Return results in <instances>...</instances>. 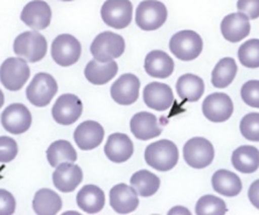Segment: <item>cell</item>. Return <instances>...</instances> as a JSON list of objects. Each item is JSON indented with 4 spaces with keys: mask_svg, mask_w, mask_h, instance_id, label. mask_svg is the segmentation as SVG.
Returning a JSON list of instances; mask_svg holds the SVG:
<instances>
[{
    "mask_svg": "<svg viewBox=\"0 0 259 215\" xmlns=\"http://www.w3.org/2000/svg\"><path fill=\"white\" fill-rule=\"evenodd\" d=\"M145 160L154 170L170 171L179 161V150L173 141L162 139L154 141L145 150Z\"/></svg>",
    "mask_w": 259,
    "mask_h": 215,
    "instance_id": "obj_1",
    "label": "cell"
},
{
    "mask_svg": "<svg viewBox=\"0 0 259 215\" xmlns=\"http://www.w3.org/2000/svg\"><path fill=\"white\" fill-rule=\"evenodd\" d=\"M14 53L28 62H39L47 54V40L36 30L21 33L15 38Z\"/></svg>",
    "mask_w": 259,
    "mask_h": 215,
    "instance_id": "obj_2",
    "label": "cell"
},
{
    "mask_svg": "<svg viewBox=\"0 0 259 215\" xmlns=\"http://www.w3.org/2000/svg\"><path fill=\"white\" fill-rule=\"evenodd\" d=\"M125 51V41L123 37L112 32H103L95 38L90 46V52L95 60L106 63L118 59Z\"/></svg>",
    "mask_w": 259,
    "mask_h": 215,
    "instance_id": "obj_3",
    "label": "cell"
},
{
    "mask_svg": "<svg viewBox=\"0 0 259 215\" xmlns=\"http://www.w3.org/2000/svg\"><path fill=\"white\" fill-rule=\"evenodd\" d=\"M169 49L179 60L192 61L200 56L203 49V41L194 30H181L172 37Z\"/></svg>",
    "mask_w": 259,
    "mask_h": 215,
    "instance_id": "obj_4",
    "label": "cell"
},
{
    "mask_svg": "<svg viewBox=\"0 0 259 215\" xmlns=\"http://www.w3.org/2000/svg\"><path fill=\"white\" fill-rule=\"evenodd\" d=\"M29 75L27 62L21 57H9L0 66V81L7 90H20L27 82Z\"/></svg>",
    "mask_w": 259,
    "mask_h": 215,
    "instance_id": "obj_5",
    "label": "cell"
},
{
    "mask_svg": "<svg viewBox=\"0 0 259 215\" xmlns=\"http://www.w3.org/2000/svg\"><path fill=\"white\" fill-rule=\"evenodd\" d=\"M58 93V83L52 75L47 73H39L34 76L26 90L27 99L35 106H46L52 102Z\"/></svg>",
    "mask_w": 259,
    "mask_h": 215,
    "instance_id": "obj_6",
    "label": "cell"
},
{
    "mask_svg": "<svg viewBox=\"0 0 259 215\" xmlns=\"http://www.w3.org/2000/svg\"><path fill=\"white\" fill-rule=\"evenodd\" d=\"M167 9L158 0H144L137 7L136 22L143 30H155L167 20Z\"/></svg>",
    "mask_w": 259,
    "mask_h": 215,
    "instance_id": "obj_7",
    "label": "cell"
},
{
    "mask_svg": "<svg viewBox=\"0 0 259 215\" xmlns=\"http://www.w3.org/2000/svg\"><path fill=\"white\" fill-rule=\"evenodd\" d=\"M215 150L212 144L203 137H194L184 147L185 161L193 168H204L212 163Z\"/></svg>",
    "mask_w": 259,
    "mask_h": 215,
    "instance_id": "obj_8",
    "label": "cell"
},
{
    "mask_svg": "<svg viewBox=\"0 0 259 215\" xmlns=\"http://www.w3.org/2000/svg\"><path fill=\"white\" fill-rule=\"evenodd\" d=\"M133 6L130 0H106L101 10L104 24L116 29H123L131 24Z\"/></svg>",
    "mask_w": 259,
    "mask_h": 215,
    "instance_id": "obj_9",
    "label": "cell"
},
{
    "mask_svg": "<svg viewBox=\"0 0 259 215\" xmlns=\"http://www.w3.org/2000/svg\"><path fill=\"white\" fill-rule=\"evenodd\" d=\"M82 47L79 41L70 34H61L52 44V56L59 66L69 67L79 60Z\"/></svg>",
    "mask_w": 259,
    "mask_h": 215,
    "instance_id": "obj_10",
    "label": "cell"
},
{
    "mask_svg": "<svg viewBox=\"0 0 259 215\" xmlns=\"http://www.w3.org/2000/svg\"><path fill=\"white\" fill-rule=\"evenodd\" d=\"M83 103L74 94H64L56 99L52 109L53 118L61 125H70L81 117Z\"/></svg>",
    "mask_w": 259,
    "mask_h": 215,
    "instance_id": "obj_11",
    "label": "cell"
},
{
    "mask_svg": "<svg viewBox=\"0 0 259 215\" xmlns=\"http://www.w3.org/2000/svg\"><path fill=\"white\" fill-rule=\"evenodd\" d=\"M202 113L208 121L223 123L231 117L234 113V104L227 94L215 93L204 98Z\"/></svg>",
    "mask_w": 259,
    "mask_h": 215,
    "instance_id": "obj_12",
    "label": "cell"
},
{
    "mask_svg": "<svg viewBox=\"0 0 259 215\" xmlns=\"http://www.w3.org/2000/svg\"><path fill=\"white\" fill-rule=\"evenodd\" d=\"M2 124L6 131L13 134H21L27 131L32 124V115L27 106L21 103H14L4 110Z\"/></svg>",
    "mask_w": 259,
    "mask_h": 215,
    "instance_id": "obj_13",
    "label": "cell"
},
{
    "mask_svg": "<svg viewBox=\"0 0 259 215\" xmlns=\"http://www.w3.org/2000/svg\"><path fill=\"white\" fill-rule=\"evenodd\" d=\"M140 81L133 74H124L111 86L110 94L120 105H131L139 97Z\"/></svg>",
    "mask_w": 259,
    "mask_h": 215,
    "instance_id": "obj_14",
    "label": "cell"
},
{
    "mask_svg": "<svg viewBox=\"0 0 259 215\" xmlns=\"http://www.w3.org/2000/svg\"><path fill=\"white\" fill-rule=\"evenodd\" d=\"M20 18L34 30L46 29L51 25L52 10L44 0H33L24 7Z\"/></svg>",
    "mask_w": 259,
    "mask_h": 215,
    "instance_id": "obj_15",
    "label": "cell"
},
{
    "mask_svg": "<svg viewBox=\"0 0 259 215\" xmlns=\"http://www.w3.org/2000/svg\"><path fill=\"white\" fill-rule=\"evenodd\" d=\"M110 205L113 210L119 214L135 212L139 206L138 193L132 186L126 184H118L110 191Z\"/></svg>",
    "mask_w": 259,
    "mask_h": 215,
    "instance_id": "obj_16",
    "label": "cell"
},
{
    "mask_svg": "<svg viewBox=\"0 0 259 215\" xmlns=\"http://www.w3.org/2000/svg\"><path fill=\"white\" fill-rule=\"evenodd\" d=\"M250 19L244 13L228 14L221 22V32L224 39L229 42H239L250 34Z\"/></svg>",
    "mask_w": 259,
    "mask_h": 215,
    "instance_id": "obj_17",
    "label": "cell"
},
{
    "mask_svg": "<svg viewBox=\"0 0 259 215\" xmlns=\"http://www.w3.org/2000/svg\"><path fill=\"white\" fill-rule=\"evenodd\" d=\"M103 138H104V129L100 123L95 121L81 123L74 132L75 143L83 151H89L100 147Z\"/></svg>",
    "mask_w": 259,
    "mask_h": 215,
    "instance_id": "obj_18",
    "label": "cell"
},
{
    "mask_svg": "<svg viewBox=\"0 0 259 215\" xmlns=\"http://www.w3.org/2000/svg\"><path fill=\"white\" fill-rule=\"evenodd\" d=\"M144 102L148 108L157 111H166L172 106L174 95L169 86L152 82L144 89Z\"/></svg>",
    "mask_w": 259,
    "mask_h": 215,
    "instance_id": "obj_19",
    "label": "cell"
},
{
    "mask_svg": "<svg viewBox=\"0 0 259 215\" xmlns=\"http://www.w3.org/2000/svg\"><path fill=\"white\" fill-rule=\"evenodd\" d=\"M82 168L74 163L60 164L53 173V183L59 191L69 193L82 183Z\"/></svg>",
    "mask_w": 259,
    "mask_h": 215,
    "instance_id": "obj_20",
    "label": "cell"
},
{
    "mask_svg": "<svg viewBox=\"0 0 259 215\" xmlns=\"http://www.w3.org/2000/svg\"><path fill=\"white\" fill-rule=\"evenodd\" d=\"M131 132L139 140L153 139L161 134V128L158 124V118L153 114L143 113L136 114L130 122Z\"/></svg>",
    "mask_w": 259,
    "mask_h": 215,
    "instance_id": "obj_21",
    "label": "cell"
},
{
    "mask_svg": "<svg viewBox=\"0 0 259 215\" xmlns=\"http://www.w3.org/2000/svg\"><path fill=\"white\" fill-rule=\"evenodd\" d=\"M104 152L113 163H125L133 155V143L127 134L112 133L106 140Z\"/></svg>",
    "mask_w": 259,
    "mask_h": 215,
    "instance_id": "obj_22",
    "label": "cell"
},
{
    "mask_svg": "<svg viewBox=\"0 0 259 215\" xmlns=\"http://www.w3.org/2000/svg\"><path fill=\"white\" fill-rule=\"evenodd\" d=\"M145 70L152 78L167 79L174 71V61L162 51H152L145 59Z\"/></svg>",
    "mask_w": 259,
    "mask_h": 215,
    "instance_id": "obj_23",
    "label": "cell"
},
{
    "mask_svg": "<svg viewBox=\"0 0 259 215\" xmlns=\"http://www.w3.org/2000/svg\"><path fill=\"white\" fill-rule=\"evenodd\" d=\"M77 206L88 214L101 212L105 205V195L100 187L95 185H85L76 197Z\"/></svg>",
    "mask_w": 259,
    "mask_h": 215,
    "instance_id": "obj_24",
    "label": "cell"
},
{
    "mask_svg": "<svg viewBox=\"0 0 259 215\" xmlns=\"http://www.w3.org/2000/svg\"><path fill=\"white\" fill-rule=\"evenodd\" d=\"M231 163L242 173H253L259 168V150L251 145H242L232 153Z\"/></svg>",
    "mask_w": 259,
    "mask_h": 215,
    "instance_id": "obj_25",
    "label": "cell"
},
{
    "mask_svg": "<svg viewBox=\"0 0 259 215\" xmlns=\"http://www.w3.org/2000/svg\"><path fill=\"white\" fill-rule=\"evenodd\" d=\"M118 64L116 61L103 63L97 60H91L84 69L85 79L95 86H103L117 75Z\"/></svg>",
    "mask_w": 259,
    "mask_h": 215,
    "instance_id": "obj_26",
    "label": "cell"
},
{
    "mask_svg": "<svg viewBox=\"0 0 259 215\" xmlns=\"http://www.w3.org/2000/svg\"><path fill=\"white\" fill-rule=\"evenodd\" d=\"M212 188L224 197H236L242 191V180L228 170L216 171L211 178Z\"/></svg>",
    "mask_w": 259,
    "mask_h": 215,
    "instance_id": "obj_27",
    "label": "cell"
},
{
    "mask_svg": "<svg viewBox=\"0 0 259 215\" xmlns=\"http://www.w3.org/2000/svg\"><path fill=\"white\" fill-rule=\"evenodd\" d=\"M62 208V200L54 191L42 188L33 199V209L37 215H55Z\"/></svg>",
    "mask_w": 259,
    "mask_h": 215,
    "instance_id": "obj_28",
    "label": "cell"
},
{
    "mask_svg": "<svg viewBox=\"0 0 259 215\" xmlns=\"http://www.w3.org/2000/svg\"><path fill=\"white\" fill-rule=\"evenodd\" d=\"M177 93L185 102H196L204 93L203 80L193 74H186L179 78Z\"/></svg>",
    "mask_w": 259,
    "mask_h": 215,
    "instance_id": "obj_29",
    "label": "cell"
},
{
    "mask_svg": "<svg viewBox=\"0 0 259 215\" xmlns=\"http://www.w3.org/2000/svg\"><path fill=\"white\" fill-rule=\"evenodd\" d=\"M237 74V64L232 57L220 60L211 73V83L216 88H227L235 80Z\"/></svg>",
    "mask_w": 259,
    "mask_h": 215,
    "instance_id": "obj_30",
    "label": "cell"
},
{
    "mask_svg": "<svg viewBox=\"0 0 259 215\" xmlns=\"http://www.w3.org/2000/svg\"><path fill=\"white\" fill-rule=\"evenodd\" d=\"M131 186L140 197L148 198L158 192L160 179L150 171L140 170L131 176Z\"/></svg>",
    "mask_w": 259,
    "mask_h": 215,
    "instance_id": "obj_31",
    "label": "cell"
},
{
    "mask_svg": "<svg viewBox=\"0 0 259 215\" xmlns=\"http://www.w3.org/2000/svg\"><path fill=\"white\" fill-rule=\"evenodd\" d=\"M48 163L53 167H58L62 163H75L77 153L68 140H56L49 145L47 150Z\"/></svg>",
    "mask_w": 259,
    "mask_h": 215,
    "instance_id": "obj_32",
    "label": "cell"
},
{
    "mask_svg": "<svg viewBox=\"0 0 259 215\" xmlns=\"http://www.w3.org/2000/svg\"><path fill=\"white\" fill-rule=\"evenodd\" d=\"M238 59L246 68H259V39L244 42L238 49Z\"/></svg>",
    "mask_w": 259,
    "mask_h": 215,
    "instance_id": "obj_33",
    "label": "cell"
},
{
    "mask_svg": "<svg viewBox=\"0 0 259 215\" xmlns=\"http://www.w3.org/2000/svg\"><path fill=\"white\" fill-rule=\"evenodd\" d=\"M228 212L227 205L222 199L214 197V195H204L199 199L196 203L195 213L197 215L207 214H226Z\"/></svg>",
    "mask_w": 259,
    "mask_h": 215,
    "instance_id": "obj_34",
    "label": "cell"
},
{
    "mask_svg": "<svg viewBox=\"0 0 259 215\" xmlns=\"http://www.w3.org/2000/svg\"><path fill=\"white\" fill-rule=\"evenodd\" d=\"M239 130L245 139L259 141V113L245 115L239 124Z\"/></svg>",
    "mask_w": 259,
    "mask_h": 215,
    "instance_id": "obj_35",
    "label": "cell"
},
{
    "mask_svg": "<svg viewBox=\"0 0 259 215\" xmlns=\"http://www.w3.org/2000/svg\"><path fill=\"white\" fill-rule=\"evenodd\" d=\"M241 96L245 104L259 109V81L251 80L243 84Z\"/></svg>",
    "mask_w": 259,
    "mask_h": 215,
    "instance_id": "obj_36",
    "label": "cell"
},
{
    "mask_svg": "<svg viewBox=\"0 0 259 215\" xmlns=\"http://www.w3.org/2000/svg\"><path fill=\"white\" fill-rule=\"evenodd\" d=\"M18 155V144L13 138L0 137V163H10Z\"/></svg>",
    "mask_w": 259,
    "mask_h": 215,
    "instance_id": "obj_37",
    "label": "cell"
},
{
    "mask_svg": "<svg viewBox=\"0 0 259 215\" xmlns=\"http://www.w3.org/2000/svg\"><path fill=\"white\" fill-rule=\"evenodd\" d=\"M237 10L251 20L257 19L259 18V0H238Z\"/></svg>",
    "mask_w": 259,
    "mask_h": 215,
    "instance_id": "obj_38",
    "label": "cell"
},
{
    "mask_svg": "<svg viewBox=\"0 0 259 215\" xmlns=\"http://www.w3.org/2000/svg\"><path fill=\"white\" fill-rule=\"evenodd\" d=\"M15 210V199L6 190H0V215H12Z\"/></svg>",
    "mask_w": 259,
    "mask_h": 215,
    "instance_id": "obj_39",
    "label": "cell"
},
{
    "mask_svg": "<svg viewBox=\"0 0 259 215\" xmlns=\"http://www.w3.org/2000/svg\"><path fill=\"white\" fill-rule=\"evenodd\" d=\"M247 195H249L250 202L252 203L257 209H259V179L251 184L249 192H247Z\"/></svg>",
    "mask_w": 259,
    "mask_h": 215,
    "instance_id": "obj_40",
    "label": "cell"
},
{
    "mask_svg": "<svg viewBox=\"0 0 259 215\" xmlns=\"http://www.w3.org/2000/svg\"><path fill=\"white\" fill-rule=\"evenodd\" d=\"M168 214L169 215H173V214H177V215H186V214H187V215H190V212L184 206H177V207H174V208L170 209Z\"/></svg>",
    "mask_w": 259,
    "mask_h": 215,
    "instance_id": "obj_41",
    "label": "cell"
},
{
    "mask_svg": "<svg viewBox=\"0 0 259 215\" xmlns=\"http://www.w3.org/2000/svg\"><path fill=\"white\" fill-rule=\"evenodd\" d=\"M4 99H5L4 98V94H3V91L0 90V108L4 105Z\"/></svg>",
    "mask_w": 259,
    "mask_h": 215,
    "instance_id": "obj_42",
    "label": "cell"
},
{
    "mask_svg": "<svg viewBox=\"0 0 259 215\" xmlns=\"http://www.w3.org/2000/svg\"><path fill=\"white\" fill-rule=\"evenodd\" d=\"M62 2H72V0H62Z\"/></svg>",
    "mask_w": 259,
    "mask_h": 215,
    "instance_id": "obj_43",
    "label": "cell"
}]
</instances>
